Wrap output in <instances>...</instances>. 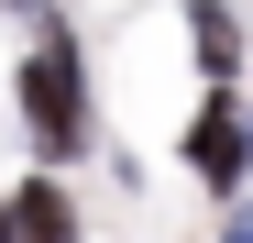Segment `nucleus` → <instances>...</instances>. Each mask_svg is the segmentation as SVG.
I'll return each instance as SVG.
<instances>
[{
    "label": "nucleus",
    "instance_id": "obj_4",
    "mask_svg": "<svg viewBox=\"0 0 253 243\" xmlns=\"http://www.w3.org/2000/svg\"><path fill=\"white\" fill-rule=\"evenodd\" d=\"M0 210H11V243H77V199L55 177H33L22 199H0Z\"/></svg>",
    "mask_w": 253,
    "mask_h": 243
},
{
    "label": "nucleus",
    "instance_id": "obj_5",
    "mask_svg": "<svg viewBox=\"0 0 253 243\" xmlns=\"http://www.w3.org/2000/svg\"><path fill=\"white\" fill-rule=\"evenodd\" d=\"M0 243H11V210H0Z\"/></svg>",
    "mask_w": 253,
    "mask_h": 243
},
{
    "label": "nucleus",
    "instance_id": "obj_1",
    "mask_svg": "<svg viewBox=\"0 0 253 243\" xmlns=\"http://www.w3.org/2000/svg\"><path fill=\"white\" fill-rule=\"evenodd\" d=\"M22 122H33V155H44V166L88 155V77H77L66 33H44V45L22 56Z\"/></svg>",
    "mask_w": 253,
    "mask_h": 243
},
{
    "label": "nucleus",
    "instance_id": "obj_2",
    "mask_svg": "<svg viewBox=\"0 0 253 243\" xmlns=\"http://www.w3.org/2000/svg\"><path fill=\"white\" fill-rule=\"evenodd\" d=\"M242 155H253V133H242V100H231V89H209V111L187 122V166H198L209 188H242Z\"/></svg>",
    "mask_w": 253,
    "mask_h": 243
},
{
    "label": "nucleus",
    "instance_id": "obj_3",
    "mask_svg": "<svg viewBox=\"0 0 253 243\" xmlns=\"http://www.w3.org/2000/svg\"><path fill=\"white\" fill-rule=\"evenodd\" d=\"M187 33H198V77L231 89V77H242V22H231V0H187Z\"/></svg>",
    "mask_w": 253,
    "mask_h": 243
}]
</instances>
